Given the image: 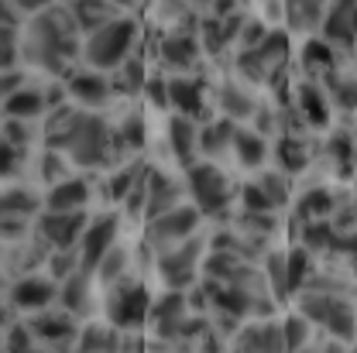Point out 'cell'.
Segmentation results:
<instances>
[{
	"instance_id": "6",
	"label": "cell",
	"mask_w": 357,
	"mask_h": 353,
	"mask_svg": "<svg viewBox=\"0 0 357 353\" xmlns=\"http://www.w3.org/2000/svg\"><path fill=\"white\" fill-rule=\"evenodd\" d=\"M285 55H289V35L285 31H268L255 48H244L241 52L237 69H241V76L258 79V83L261 79H275V72L285 62Z\"/></svg>"
},
{
	"instance_id": "19",
	"label": "cell",
	"mask_w": 357,
	"mask_h": 353,
	"mask_svg": "<svg viewBox=\"0 0 357 353\" xmlns=\"http://www.w3.org/2000/svg\"><path fill=\"white\" fill-rule=\"evenodd\" d=\"M45 107H48V96L42 89H31V86H21L14 89L10 96H3V113L7 117H21V120H35L42 117Z\"/></svg>"
},
{
	"instance_id": "14",
	"label": "cell",
	"mask_w": 357,
	"mask_h": 353,
	"mask_svg": "<svg viewBox=\"0 0 357 353\" xmlns=\"http://www.w3.org/2000/svg\"><path fill=\"white\" fill-rule=\"evenodd\" d=\"M178 196H182V185H176L169 175L148 168V203H144V217H162L169 210L178 206Z\"/></svg>"
},
{
	"instance_id": "16",
	"label": "cell",
	"mask_w": 357,
	"mask_h": 353,
	"mask_svg": "<svg viewBox=\"0 0 357 353\" xmlns=\"http://www.w3.org/2000/svg\"><path fill=\"white\" fill-rule=\"evenodd\" d=\"M89 199V185L83 178H62L48 189L45 196V210H55V213H73V210H83Z\"/></svg>"
},
{
	"instance_id": "26",
	"label": "cell",
	"mask_w": 357,
	"mask_h": 353,
	"mask_svg": "<svg viewBox=\"0 0 357 353\" xmlns=\"http://www.w3.org/2000/svg\"><path fill=\"white\" fill-rule=\"evenodd\" d=\"M234 155L244 168H258L265 162L268 148H265V137L255 131H237L234 134Z\"/></svg>"
},
{
	"instance_id": "10",
	"label": "cell",
	"mask_w": 357,
	"mask_h": 353,
	"mask_svg": "<svg viewBox=\"0 0 357 353\" xmlns=\"http://www.w3.org/2000/svg\"><path fill=\"white\" fill-rule=\"evenodd\" d=\"M83 230H86V217H83V210H73V213L45 210L42 217H38V237H42L45 244H52L55 251L79 247Z\"/></svg>"
},
{
	"instance_id": "29",
	"label": "cell",
	"mask_w": 357,
	"mask_h": 353,
	"mask_svg": "<svg viewBox=\"0 0 357 353\" xmlns=\"http://www.w3.org/2000/svg\"><path fill=\"white\" fill-rule=\"evenodd\" d=\"M220 107L230 120H248L255 113V100L248 96V89H241L237 83H223L220 86Z\"/></svg>"
},
{
	"instance_id": "25",
	"label": "cell",
	"mask_w": 357,
	"mask_h": 353,
	"mask_svg": "<svg viewBox=\"0 0 357 353\" xmlns=\"http://www.w3.org/2000/svg\"><path fill=\"white\" fill-rule=\"evenodd\" d=\"M121 350V336L117 326H86L76 340V353H117Z\"/></svg>"
},
{
	"instance_id": "32",
	"label": "cell",
	"mask_w": 357,
	"mask_h": 353,
	"mask_svg": "<svg viewBox=\"0 0 357 353\" xmlns=\"http://www.w3.org/2000/svg\"><path fill=\"white\" fill-rule=\"evenodd\" d=\"M326 89H330V100L344 110H357V76H333L326 69Z\"/></svg>"
},
{
	"instance_id": "56",
	"label": "cell",
	"mask_w": 357,
	"mask_h": 353,
	"mask_svg": "<svg viewBox=\"0 0 357 353\" xmlns=\"http://www.w3.org/2000/svg\"><path fill=\"white\" fill-rule=\"evenodd\" d=\"M114 3H117L121 10H131V7H134V3H137V0H114Z\"/></svg>"
},
{
	"instance_id": "17",
	"label": "cell",
	"mask_w": 357,
	"mask_h": 353,
	"mask_svg": "<svg viewBox=\"0 0 357 353\" xmlns=\"http://www.w3.org/2000/svg\"><path fill=\"white\" fill-rule=\"evenodd\" d=\"M199 38H192L189 31H172V35H165L162 45H158V55H162V62L165 65H172V69H189L196 58H199Z\"/></svg>"
},
{
	"instance_id": "20",
	"label": "cell",
	"mask_w": 357,
	"mask_h": 353,
	"mask_svg": "<svg viewBox=\"0 0 357 353\" xmlns=\"http://www.w3.org/2000/svg\"><path fill=\"white\" fill-rule=\"evenodd\" d=\"M285 3V17L292 31H312L323 24L330 0H282Z\"/></svg>"
},
{
	"instance_id": "9",
	"label": "cell",
	"mask_w": 357,
	"mask_h": 353,
	"mask_svg": "<svg viewBox=\"0 0 357 353\" xmlns=\"http://www.w3.org/2000/svg\"><path fill=\"white\" fill-rule=\"evenodd\" d=\"M199 254H203V237H185L182 244L162 251L158 254V274L165 278V285L182 292L192 281V271L199 265Z\"/></svg>"
},
{
	"instance_id": "21",
	"label": "cell",
	"mask_w": 357,
	"mask_h": 353,
	"mask_svg": "<svg viewBox=\"0 0 357 353\" xmlns=\"http://www.w3.org/2000/svg\"><path fill=\"white\" fill-rule=\"evenodd\" d=\"M35 336L45 343H69L76 340V322H73V312H42L35 322H31Z\"/></svg>"
},
{
	"instance_id": "35",
	"label": "cell",
	"mask_w": 357,
	"mask_h": 353,
	"mask_svg": "<svg viewBox=\"0 0 357 353\" xmlns=\"http://www.w3.org/2000/svg\"><path fill=\"white\" fill-rule=\"evenodd\" d=\"M141 175H144V168H124V172L110 175V182H107V199L124 203V199L131 196V189L137 185V178H141Z\"/></svg>"
},
{
	"instance_id": "11",
	"label": "cell",
	"mask_w": 357,
	"mask_h": 353,
	"mask_svg": "<svg viewBox=\"0 0 357 353\" xmlns=\"http://www.w3.org/2000/svg\"><path fill=\"white\" fill-rule=\"evenodd\" d=\"M59 285L38 278V274H21L14 285H10V306L21 312H45L55 299H59Z\"/></svg>"
},
{
	"instance_id": "54",
	"label": "cell",
	"mask_w": 357,
	"mask_h": 353,
	"mask_svg": "<svg viewBox=\"0 0 357 353\" xmlns=\"http://www.w3.org/2000/svg\"><path fill=\"white\" fill-rule=\"evenodd\" d=\"M3 96H10V93H14V89H21V76H17V72H14V69H7V76H3Z\"/></svg>"
},
{
	"instance_id": "36",
	"label": "cell",
	"mask_w": 357,
	"mask_h": 353,
	"mask_svg": "<svg viewBox=\"0 0 357 353\" xmlns=\"http://www.w3.org/2000/svg\"><path fill=\"white\" fill-rule=\"evenodd\" d=\"M124 265H128V254L121 251V247H110L107 251V258L96 265V274H100V281L103 285H114L121 274H124Z\"/></svg>"
},
{
	"instance_id": "13",
	"label": "cell",
	"mask_w": 357,
	"mask_h": 353,
	"mask_svg": "<svg viewBox=\"0 0 357 353\" xmlns=\"http://www.w3.org/2000/svg\"><path fill=\"white\" fill-rule=\"evenodd\" d=\"M185 309H189V299H185L178 288H172V292H165V295L151 306V315H148V319H155V329H158L162 336L176 340L178 329H182V322L189 319Z\"/></svg>"
},
{
	"instance_id": "52",
	"label": "cell",
	"mask_w": 357,
	"mask_h": 353,
	"mask_svg": "<svg viewBox=\"0 0 357 353\" xmlns=\"http://www.w3.org/2000/svg\"><path fill=\"white\" fill-rule=\"evenodd\" d=\"M7 3H14L17 14H42L48 7H55L59 0H7Z\"/></svg>"
},
{
	"instance_id": "28",
	"label": "cell",
	"mask_w": 357,
	"mask_h": 353,
	"mask_svg": "<svg viewBox=\"0 0 357 353\" xmlns=\"http://www.w3.org/2000/svg\"><path fill=\"white\" fill-rule=\"evenodd\" d=\"M42 210V199L28 189H7L3 192V203H0V213L3 217H17V220H28Z\"/></svg>"
},
{
	"instance_id": "15",
	"label": "cell",
	"mask_w": 357,
	"mask_h": 353,
	"mask_svg": "<svg viewBox=\"0 0 357 353\" xmlns=\"http://www.w3.org/2000/svg\"><path fill=\"white\" fill-rule=\"evenodd\" d=\"M66 7H69L73 21L79 24V31H86V35L96 31V28H103L107 21L121 17V7L114 0H69Z\"/></svg>"
},
{
	"instance_id": "2",
	"label": "cell",
	"mask_w": 357,
	"mask_h": 353,
	"mask_svg": "<svg viewBox=\"0 0 357 353\" xmlns=\"http://www.w3.org/2000/svg\"><path fill=\"white\" fill-rule=\"evenodd\" d=\"M48 148L69 155L79 168H103L110 162V127L96 113L59 110L48 124Z\"/></svg>"
},
{
	"instance_id": "41",
	"label": "cell",
	"mask_w": 357,
	"mask_h": 353,
	"mask_svg": "<svg viewBox=\"0 0 357 353\" xmlns=\"http://www.w3.org/2000/svg\"><path fill=\"white\" fill-rule=\"evenodd\" d=\"M303 55H306L310 65H319V69H330L333 58H337V55H333V42H326V38H312Z\"/></svg>"
},
{
	"instance_id": "44",
	"label": "cell",
	"mask_w": 357,
	"mask_h": 353,
	"mask_svg": "<svg viewBox=\"0 0 357 353\" xmlns=\"http://www.w3.org/2000/svg\"><path fill=\"white\" fill-rule=\"evenodd\" d=\"M28 124H31V120H21V117H7V127H3V141L28 148V144H31V137H35V131H31Z\"/></svg>"
},
{
	"instance_id": "48",
	"label": "cell",
	"mask_w": 357,
	"mask_h": 353,
	"mask_svg": "<svg viewBox=\"0 0 357 353\" xmlns=\"http://www.w3.org/2000/svg\"><path fill=\"white\" fill-rule=\"evenodd\" d=\"M121 141L128 144V148H141L144 144V120L131 113L128 120H124V127H121Z\"/></svg>"
},
{
	"instance_id": "12",
	"label": "cell",
	"mask_w": 357,
	"mask_h": 353,
	"mask_svg": "<svg viewBox=\"0 0 357 353\" xmlns=\"http://www.w3.org/2000/svg\"><path fill=\"white\" fill-rule=\"evenodd\" d=\"M114 237H117V217H100V220L86 223L83 230V240H79V258H83V267L96 271V265L107 258V251L114 247Z\"/></svg>"
},
{
	"instance_id": "37",
	"label": "cell",
	"mask_w": 357,
	"mask_h": 353,
	"mask_svg": "<svg viewBox=\"0 0 357 353\" xmlns=\"http://www.w3.org/2000/svg\"><path fill=\"white\" fill-rule=\"evenodd\" d=\"M285 261H289V285H292V292L310 278V271H312V261H310V247L303 251V247H296L292 254H285Z\"/></svg>"
},
{
	"instance_id": "33",
	"label": "cell",
	"mask_w": 357,
	"mask_h": 353,
	"mask_svg": "<svg viewBox=\"0 0 357 353\" xmlns=\"http://www.w3.org/2000/svg\"><path fill=\"white\" fill-rule=\"evenodd\" d=\"M268 285H271V295H275V299H289V295H292L285 254H271V258H268Z\"/></svg>"
},
{
	"instance_id": "23",
	"label": "cell",
	"mask_w": 357,
	"mask_h": 353,
	"mask_svg": "<svg viewBox=\"0 0 357 353\" xmlns=\"http://www.w3.org/2000/svg\"><path fill=\"white\" fill-rule=\"evenodd\" d=\"M192 120H196V117L178 113V117H172V124H169V137H172L176 158L182 162V165H192V151L199 148V131H196Z\"/></svg>"
},
{
	"instance_id": "40",
	"label": "cell",
	"mask_w": 357,
	"mask_h": 353,
	"mask_svg": "<svg viewBox=\"0 0 357 353\" xmlns=\"http://www.w3.org/2000/svg\"><path fill=\"white\" fill-rule=\"evenodd\" d=\"M282 333H285V343H289V350H303L306 347V340H310V326H306V319H303V312L299 315H289L285 319V326H282Z\"/></svg>"
},
{
	"instance_id": "24",
	"label": "cell",
	"mask_w": 357,
	"mask_h": 353,
	"mask_svg": "<svg viewBox=\"0 0 357 353\" xmlns=\"http://www.w3.org/2000/svg\"><path fill=\"white\" fill-rule=\"evenodd\" d=\"M169 100H172V107L178 113H185V117H199L203 113V89H199V83H192L185 76L169 79Z\"/></svg>"
},
{
	"instance_id": "7",
	"label": "cell",
	"mask_w": 357,
	"mask_h": 353,
	"mask_svg": "<svg viewBox=\"0 0 357 353\" xmlns=\"http://www.w3.org/2000/svg\"><path fill=\"white\" fill-rule=\"evenodd\" d=\"M189 192L199 213L220 217L230 203V178L217 165H189Z\"/></svg>"
},
{
	"instance_id": "46",
	"label": "cell",
	"mask_w": 357,
	"mask_h": 353,
	"mask_svg": "<svg viewBox=\"0 0 357 353\" xmlns=\"http://www.w3.org/2000/svg\"><path fill=\"white\" fill-rule=\"evenodd\" d=\"M261 353H292L289 350V343H285L282 326H275V322L261 326Z\"/></svg>"
},
{
	"instance_id": "22",
	"label": "cell",
	"mask_w": 357,
	"mask_h": 353,
	"mask_svg": "<svg viewBox=\"0 0 357 353\" xmlns=\"http://www.w3.org/2000/svg\"><path fill=\"white\" fill-rule=\"evenodd\" d=\"M59 299H62L66 312H73V315H79V312L89 309V267L79 265L69 278H62V292H59Z\"/></svg>"
},
{
	"instance_id": "38",
	"label": "cell",
	"mask_w": 357,
	"mask_h": 353,
	"mask_svg": "<svg viewBox=\"0 0 357 353\" xmlns=\"http://www.w3.org/2000/svg\"><path fill=\"white\" fill-rule=\"evenodd\" d=\"M241 199H244V210H248V213H275V203L268 199L261 182H248V185L241 189Z\"/></svg>"
},
{
	"instance_id": "50",
	"label": "cell",
	"mask_w": 357,
	"mask_h": 353,
	"mask_svg": "<svg viewBox=\"0 0 357 353\" xmlns=\"http://www.w3.org/2000/svg\"><path fill=\"white\" fill-rule=\"evenodd\" d=\"M330 155H333L340 165H347V162L354 158V141H351L347 134H337V137L330 141Z\"/></svg>"
},
{
	"instance_id": "55",
	"label": "cell",
	"mask_w": 357,
	"mask_h": 353,
	"mask_svg": "<svg viewBox=\"0 0 357 353\" xmlns=\"http://www.w3.org/2000/svg\"><path fill=\"white\" fill-rule=\"evenodd\" d=\"M182 7H185V0H162V10H165V17L182 14Z\"/></svg>"
},
{
	"instance_id": "3",
	"label": "cell",
	"mask_w": 357,
	"mask_h": 353,
	"mask_svg": "<svg viewBox=\"0 0 357 353\" xmlns=\"http://www.w3.org/2000/svg\"><path fill=\"white\" fill-rule=\"evenodd\" d=\"M134 38H137V24L131 17H114L103 28L89 31L86 45H83V55H86V62L93 69H117V65L128 62Z\"/></svg>"
},
{
	"instance_id": "4",
	"label": "cell",
	"mask_w": 357,
	"mask_h": 353,
	"mask_svg": "<svg viewBox=\"0 0 357 353\" xmlns=\"http://www.w3.org/2000/svg\"><path fill=\"white\" fill-rule=\"evenodd\" d=\"M299 312L312 319L316 326H323L330 336H337V340H354L357 336V315L354 309L340 299V295H333V292H306L303 295V302H299Z\"/></svg>"
},
{
	"instance_id": "27",
	"label": "cell",
	"mask_w": 357,
	"mask_h": 353,
	"mask_svg": "<svg viewBox=\"0 0 357 353\" xmlns=\"http://www.w3.org/2000/svg\"><path fill=\"white\" fill-rule=\"evenodd\" d=\"M234 120L230 117H223V120H213L210 127H203L199 131V148H203V155H220L227 148H234Z\"/></svg>"
},
{
	"instance_id": "51",
	"label": "cell",
	"mask_w": 357,
	"mask_h": 353,
	"mask_svg": "<svg viewBox=\"0 0 357 353\" xmlns=\"http://www.w3.org/2000/svg\"><path fill=\"white\" fill-rule=\"evenodd\" d=\"M265 35H268L265 24H258V21H244V28H241V48H255Z\"/></svg>"
},
{
	"instance_id": "39",
	"label": "cell",
	"mask_w": 357,
	"mask_h": 353,
	"mask_svg": "<svg viewBox=\"0 0 357 353\" xmlns=\"http://www.w3.org/2000/svg\"><path fill=\"white\" fill-rule=\"evenodd\" d=\"M35 329L31 326H10L7 329V353H42L35 347Z\"/></svg>"
},
{
	"instance_id": "5",
	"label": "cell",
	"mask_w": 357,
	"mask_h": 353,
	"mask_svg": "<svg viewBox=\"0 0 357 353\" xmlns=\"http://www.w3.org/2000/svg\"><path fill=\"white\" fill-rule=\"evenodd\" d=\"M151 315V299L141 281H114L107 295V319L117 329H137Z\"/></svg>"
},
{
	"instance_id": "47",
	"label": "cell",
	"mask_w": 357,
	"mask_h": 353,
	"mask_svg": "<svg viewBox=\"0 0 357 353\" xmlns=\"http://www.w3.org/2000/svg\"><path fill=\"white\" fill-rule=\"evenodd\" d=\"M258 182H261V189L268 192V199L275 203V210L289 203V185H285V178L282 175H271V172H268V175H261Z\"/></svg>"
},
{
	"instance_id": "18",
	"label": "cell",
	"mask_w": 357,
	"mask_h": 353,
	"mask_svg": "<svg viewBox=\"0 0 357 353\" xmlns=\"http://www.w3.org/2000/svg\"><path fill=\"white\" fill-rule=\"evenodd\" d=\"M66 89H69V96H73L76 103H83V107H103L107 96H110V83H107L100 72H73Z\"/></svg>"
},
{
	"instance_id": "45",
	"label": "cell",
	"mask_w": 357,
	"mask_h": 353,
	"mask_svg": "<svg viewBox=\"0 0 357 353\" xmlns=\"http://www.w3.org/2000/svg\"><path fill=\"white\" fill-rule=\"evenodd\" d=\"M241 226L251 233V240H261L265 233L275 230V220H271V213H244V217H241Z\"/></svg>"
},
{
	"instance_id": "31",
	"label": "cell",
	"mask_w": 357,
	"mask_h": 353,
	"mask_svg": "<svg viewBox=\"0 0 357 353\" xmlns=\"http://www.w3.org/2000/svg\"><path fill=\"white\" fill-rule=\"evenodd\" d=\"M333 206H337V203H333V196H330L326 189H310V192L299 199V210H296V213H299V220H306V223L326 220V217L333 213Z\"/></svg>"
},
{
	"instance_id": "49",
	"label": "cell",
	"mask_w": 357,
	"mask_h": 353,
	"mask_svg": "<svg viewBox=\"0 0 357 353\" xmlns=\"http://www.w3.org/2000/svg\"><path fill=\"white\" fill-rule=\"evenodd\" d=\"M144 93H148V100H151V107H172V100H169V83L162 79V76H151L148 83H144Z\"/></svg>"
},
{
	"instance_id": "1",
	"label": "cell",
	"mask_w": 357,
	"mask_h": 353,
	"mask_svg": "<svg viewBox=\"0 0 357 353\" xmlns=\"http://www.w3.org/2000/svg\"><path fill=\"white\" fill-rule=\"evenodd\" d=\"M83 52L79 45V24L73 21L69 7H48L42 14H31L24 24V42L21 55L28 65H38L45 72H66V65Z\"/></svg>"
},
{
	"instance_id": "53",
	"label": "cell",
	"mask_w": 357,
	"mask_h": 353,
	"mask_svg": "<svg viewBox=\"0 0 357 353\" xmlns=\"http://www.w3.org/2000/svg\"><path fill=\"white\" fill-rule=\"evenodd\" d=\"M141 62L137 58H131V62H124V83H121V89H128V93H134L137 89V83H141Z\"/></svg>"
},
{
	"instance_id": "34",
	"label": "cell",
	"mask_w": 357,
	"mask_h": 353,
	"mask_svg": "<svg viewBox=\"0 0 357 353\" xmlns=\"http://www.w3.org/2000/svg\"><path fill=\"white\" fill-rule=\"evenodd\" d=\"M299 110L310 117L312 124H326V100H323V93L312 86V83L299 86Z\"/></svg>"
},
{
	"instance_id": "43",
	"label": "cell",
	"mask_w": 357,
	"mask_h": 353,
	"mask_svg": "<svg viewBox=\"0 0 357 353\" xmlns=\"http://www.w3.org/2000/svg\"><path fill=\"white\" fill-rule=\"evenodd\" d=\"M79 265H83V258L76 254V247H69V251H55V254H52V261H48V267H52V274H55V278H69Z\"/></svg>"
},
{
	"instance_id": "57",
	"label": "cell",
	"mask_w": 357,
	"mask_h": 353,
	"mask_svg": "<svg viewBox=\"0 0 357 353\" xmlns=\"http://www.w3.org/2000/svg\"><path fill=\"white\" fill-rule=\"evenodd\" d=\"M354 158H357V141H354Z\"/></svg>"
},
{
	"instance_id": "42",
	"label": "cell",
	"mask_w": 357,
	"mask_h": 353,
	"mask_svg": "<svg viewBox=\"0 0 357 353\" xmlns=\"http://www.w3.org/2000/svg\"><path fill=\"white\" fill-rule=\"evenodd\" d=\"M199 42H203V48H206V52H213V55L227 48V38H223V24H220V17H217V14L203 21V35H199Z\"/></svg>"
},
{
	"instance_id": "30",
	"label": "cell",
	"mask_w": 357,
	"mask_h": 353,
	"mask_svg": "<svg viewBox=\"0 0 357 353\" xmlns=\"http://www.w3.org/2000/svg\"><path fill=\"white\" fill-rule=\"evenodd\" d=\"M275 158H278V165L285 168V172H303L306 168V162H310V155H306V144L299 141V137H282L278 144H275Z\"/></svg>"
},
{
	"instance_id": "8",
	"label": "cell",
	"mask_w": 357,
	"mask_h": 353,
	"mask_svg": "<svg viewBox=\"0 0 357 353\" xmlns=\"http://www.w3.org/2000/svg\"><path fill=\"white\" fill-rule=\"evenodd\" d=\"M196 223H199V206H176L162 217H151L148 220V244L162 254V251L182 244L185 237H192Z\"/></svg>"
}]
</instances>
